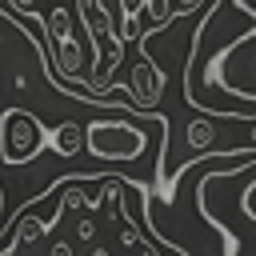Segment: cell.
Instances as JSON below:
<instances>
[{"mask_svg": "<svg viewBox=\"0 0 256 256\" xmlns=\"http://www.w3.org/2000/svg\"><path fill=\"white\" fill-rule=\"evenodd\" d=\"M208 84L224 96H236V100H248L256 104V28L248 32H236L224 48L212 52L208 68H184V92L196 88V84Z\"/></svg>", "mask_w": 256, "mask_h": 256, "instance_id": "6da1fadb", "label": "cell"}, {"mask_svg": "<svg viewBox=\"0 0 256 256\" xmlns=\"http://www.w3.org/2000/svg\"><path fill=\"white\" fill-rule=\"evenodd\" d=\"M140 120H156V116H136L128 112V120H92L84 124V148L96 156V160H108V164H124V160H136L144 148H148V132L140 128Z\"/></svg>", "mask_w": 256, "mask_h": 256, "instance_id": "7a4b0ae2", "label": "cell"}, {"mask_svg": "<svg viewBox=\"0 0 256 256\" xmlns=\"http://www.w3.org/2000/svg\"><path fill=\"white\" fill-rule=\"evenodd\" d=\"M48 128L24 112V108H4L0 112V160L4 164H28L44 152Z\"/></svg>", "mask_w": 256, "mask_h": 256, "instance_id": "3957f363", "label": "cell"}, {"mask_svg": "<svg viewBox=\"0 0 256 256\" xmlns=\"http://www.w3.org/2000/svg\"><path fill=\"white\" fill-rule=\"evenodd\" d=\"M128 84H132V96H136L140 108H156V100H160V92H164V72L152 64L148 48H140V64H136V72H132Z\"/></svg>", "mask_w": 256, "mask_h": 256, "instance_id": "277c9868", "label": "cell"}, {"mask_svg": "<svg viewBox=\"0 0 256 256\" xmlns=\"http://www.w3.org/2000/svg\"><path fill=\"white\" fill-rule=\"evenodd\" d=\"M216 120H228V116H200V120H188L184 124V148H188V160L200 156V152H212L216 148ZM256 120V116H252ZM232 124H248V120H232Z\"/></svg>", "mask_w": 256, "mask_h": 256, "instance_id": "5b68a950", "label": "cell"}, {"mask_svg": "<svg viewBox=\"0 0 256 256\" xmlns=\"http://www.w3.org/2000/svg\"><path fill=\"white\" fill-rule=\"evenodd\" d=\"M48 144L68 160V156H76L80 148H84V124H76V120H64V124H56L52 132H48Z\"/></svg>", "mask_w": 256, "mask_h": 256, "instance_id": "8992f818", "label": "cell"}, {"mask_svg": "<svg viewBox=\"0 0 256 256\" xmlns=\"http://www.w3.org/2000/svg\"><path fill=\"white\" fill-rule=\"evenodd\" d=\"M144 8H148V16H152V24H160V28H168L172 16H176L168 0H144Z\"/></svg>", "mask_w": 256, "mask_h": 256, "instance_id": "52a82bcc", "label": "cell"}, {"mask_svg": "<svg viewBox=\"0 0 256 256\" xmlns=\"http://www.w3.org/2000/svg\"><path fill=\"white\" fill-rule=\"evenodd\" d=\"M240 204H244V212H248V220H256V180L244 188V196H240Z\"/></svg>", "mask_w": 256, "mask_h": 256, "instance_id": "ba28073f", "label": "cell"}, {"mask_svg": "<svg viewBox=\"0 0 256 256\" xmlns=\"http://www.w3.org/2000/svg\"><path fill=\"white\" fill-rule=\"evenodd\" d=\"M144 0H120V16H140Z\"/></svg>", "mask_w": 256, "mask_h": 256, "instance_id": "9c48e42d", "label": "cell"}, {"mask_svg": "<svg viewBox=\"0 0 256 256\" xmlns=\"http://www.w3.org/2000/svg\"><path fill=\"white\" fill-rule=\"evenodd\" d=\"M240 12H248V16H256V0H232Z\"/></svg>", "mask_w": 256, "mask_h": 256, "instance_id": "30bf717a", "label": "cell"}, {"mask_svg": "<svg viewBox=\"0 0 256 256\" xmlns=\"http://www.w3.org/2000/svg\"><path fill=\"white\" fill-rule=\"evenodd\" d=\"M0 208H4V184H0Z\"/></svg>", "mask_w": 256, "mask_h": 256, "instance_id": "8fae6325", "label": "cell"}]
</instances>
